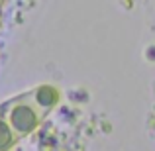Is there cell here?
I'll return each instance as SVG.
<instances>
[{"label":"cell","instance_id":"6da1fadb","mask_svg":"<svg viewBox=\"0 0 155 151\" xmlns=\"http://www.w3.org/2000/svg\"><path fill=\"white\" fill-rule=\"evenodd\" d=\"M0 112L6 116V120L10 122L12 130L16 132L18 137H24V136H28V133H31L34 130H38V126L41 124L43 118L47 116V114L35 104V100L31 98L30 92L8 100L6 104L0 108Z\"/></svg>","mask_w":155,"mask_h":151},{"label":"cell","instance_id":"7a4b0ae2","mask_svg":"<svg viewBox=\"0 0 155 151\" xmlns=\"http://www.w3.org/2000/svg\"><path fill=\"white\" fill-rule=\"evenodd\" d=\"M30 94L45 114H49V110H53L55 104L59 102V90L55 87H51V84H39L34 90H30Z\"/></svg>","mask_w":155,"mask_h":151},{"label":"cell","instance_id":"3957f363","mask_svg":"<svg viewBox=\"0 0 155 151\" xmlns=\"http://www.w3.org/2000/svg\"><path fill=\"white\" fill-rule=\"evenodd\" d=\"M16 140H18L16 132L12 130V126L6 120V116L0 112V151H8L16 143Z\"/></svg>","mask_w":155,"mask_h":151},{"label":"cell","instance_id":"277c9868","mask_svg":"<svg viewBox=\"0 0 155 151\" xmlns=\"http://www.w3.org/2000/svg\"><path fill=\"white\" fill-rule=\"evenodd\" d=\"M4 2H6V0H0V8H2V4H4Z\"/></svg>","mask_w":155,"mask_h":151}]
</instances>
